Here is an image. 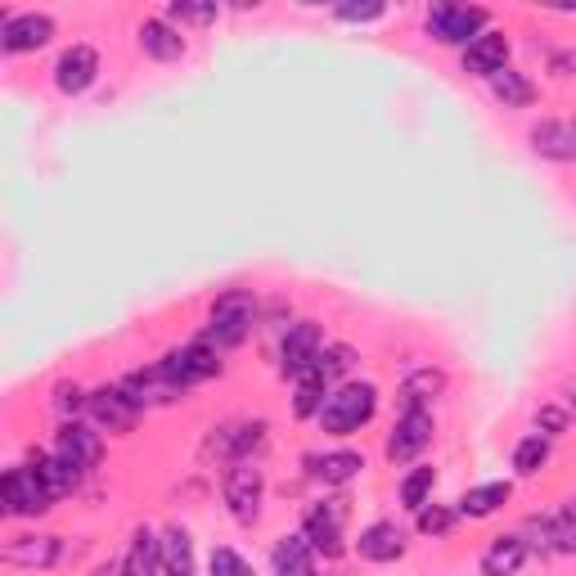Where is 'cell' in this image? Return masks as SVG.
Segmentation results:
<instances>
[{
  "instance_id": "obj_1",
  "label": "cell",
  "mask_w": 576,
  "mask_h": 576,
  "mask_svg": "<svg viewBox=\"0 0 576 576\" xmlns=\"http://www.w3.org/2000/svg\"><path fill=\"white\" fill-rule=\"evenodd\" d=\"M378 410V392H374V383H347V388L339 392H329L324 410H320V423L324 432H339V437H347V432L365 428Z\"/></svg>"
},
{
  "instance_id": "obj_2",
  "label": "cell",
  "mask_w": 576,
  "mask_h": 576,
  "mask_svg": "<svg viewBox=\"0 0 576 576\" xmlns=\"http://www.w3.org/2000/svg\"><path fill=\"white\" fill-rule=\"evenodd\" d=\"M253 333V298L248 293H225L212 302V320H208V333H203V343L225 352V347H239Z\"/></svg>"
},
{
  "instance_id": "obj_3",
  "label": "cell",
  "mask_w": 576,
  "mask_h": 576,
  "mask_svg": "<svg viewBox=\"0 0 576 576\" xmlns=\"http://www.w3.org/2000/svg\"><path fill=\"white\" fill-rule=\"evenodd\" d=\"M221 496H225V509H230V518L234 522H257V513H262V496H266V477H262V468L248 459V464H234L230 473H225V483H221Z\"/></svg>"
},
{
  "instance_id": "obj_4",
  "label": "cell",
  "mask_w": 576,
  "mask_h": 576,
  "mask_svg": "<svg viewBox=\"0 0 576 576\" xmlns=\"http://www.w3.org/2000/svg\"><path fill=\"white\" fill-rule=\"evenodd\" d=\"M163 378L171 383V388H189V383H203V378H217L221 374V361H217V347H208L203 339L199 343H185L176 352H167V361L158 365Z\"/></svg>"
},
{
  "instance_id": "obj_5",
  "label": "cell",
  "mask_w": 576,
  "mask_h": 576,
  "mask_svg": "<svg viewBox=\"0 0 576 576\" xmlns=\"http://www.w3.org/2000/svg\"><path fill=\"white\" fill-rule=\"evenodd\" d=\"M483 27H487V10H477V5H432L428 10V36H437L446 45L477 41Z\"/></svg>"
},
{
  "instance_id": "obj_6",
  "label": "cell",
  "mask_w": 576,
  "mask_h": 576,
  "mask_svg": "<svg viewBox=\"0 0 576 576\" xmlns=\"http://www.w3.org/2000/svg\"><path fill=\"white\" fill-rule=\"evenodd\" d=\"M51 505H55V491L41 483L36 468H10V473H5V513L41 518Z\"/></svg>"
},
{
  "instance_id": "obj_7",
  "label": "cell",
  "mask_w": 576,
  "mask_h": 576,
  "mask_svg": "<svg viewBox=\"0 0 576 576\" xmlns=\"http://www.w3.org/2000/svg\"><path fill=\"white\" fill-rule=\"evenodd\" d=\"M320 352H324L320 324H311V320L293 324V329H288V339H284V347H279V369H284V378H302L307 369H315Z\"/></svg>"
},
{
  "instance_id": "obj_8",
  "label": "cell",
  "mask_w": 576,
  "mask_h": 576,
  "mask_svg": "<svg viewBox=\"0 0 576 576\" xmlns=\"http://www.w3.org/2000/svg\"><path fill=\"white\" fill-rule=\"evenodd\" d=\"M343 505H311L302 518V536L311 541V550H320L324 558L343 554Z\"/></svg>"
},
{
  "instance_id": "obj_9",
  "label": "cell",
  "mask_w": 576,
  "mask_h": 576,
  "mask_svg": "<svg viewBox=\"0 0 576 576\" xmlns=\"http://www.w3.org/2000/svg\"><path fill=\"white\" fill-rule=\"evenodd\" d=\"M428 442H432V414L423 406H410L401 414V423L392 428V437H388V459L392 464H410Z\"/></svg>"
},
{
  "instance_id": "obj_10",
  "label": "cell",
  "mask_w": 576,
  "mask_h": 576,
  "mask_svg": "<svg viewBox=\"0 0 576 576\" xmlns=\"http://www.w3.org/2000/svg\"><path fill=\"white\" fill-rule=\"evenodd\" d=\"M51 36H55V19L51 14H10L5 32H0V51H5V55L41 51Z\"/></svg>"
},
{
  "instance_id": "obj_11",
  "label": "cell",
  "mask_w": 576,
  "mask_h": 576,
  "mask_svg": "<svg viewBox=\"0 0 576 576\" xmlns=\"http://www.w3.org/2000/svg\"><path fill=\"white\" fill-rule=\"evenodd\" d=\"M55 455H59L64 464H73V468L86 473V468L100 464L104 442H100V432L86 428V423H64V428H59V437H55Z\"/></svg>"
},
{
  "instance_id": "obj_12",
  "label": "cell",
  "mask_w": 576,
  "mask_h": 576,
  "mask_svg": "<svg viewBox=\"0 0 576 576\" xmlns=\"http://www.w3.org/2000/svg\"><path fill=\"white\" fill-rule=\"evenodd\" d=\"M86 410H90V419H95V423L109 428V432H131V428H135V419H140V406H135L122 388H100V392H90Z\"/></svg>"
},
{
  "instance_id": "obj_13",
  "label": "cell",
  "mask_w": 576,
  "mask_h": 576,
  "mask_svg": "<svg viewBox=\"0 0 576 576\" xmlns=\"http://www.w3.org/2000/svg\"><path fill=\"white\" fill-rule=\"evenodd\" d=\"M509 68V36L505 32H483L477 41H468L464 51V73H477V77H496Z\"/></svg>"
},
{
  "instance_id": "obj_14",
  "label": "cell",
  "mask_w": 576,
  "mask_h": 576,
  "mask_svg": "<svg viewBox=\"0 0 576 576\" xmlns=\"http://www.w3.org/2000/svg\"><path fill=\"white\" fill-rule=\"evenodd\" d=\"M95 77H100V55H95L90 45H73V51H64L59 64H55V86L64 95H81Z\"/></svg>"
},
{
  "instance_id": "obj_15",
  "label": "cell",
  "mask_w": 576,
  "mask_h": 576,
  "mask_svg": "<svg viewBox=\"0 0 576 576\" xmlns=\"http://www.w3.org/2000/svg\"><path fill=\"white\" fill-rule=\"evenodd\" d=\"M158 572H163V541H154L149 527H140L122 558V576H158Z\"/></svg>"
},
{
  "instance_id": "obj_16",
  "label": "cell",
  "mask_w": 576,
  "mask_h": 576,
  "mask_svg": "<svg viewBox=\"0 0 576 576\" xmlns=\"http://www.w3.org/2000/svg\"><path fill=\"white\" fill-rule=\"evenodd\" d=\"M275 576H315V550L307 536H284L270 554Z\"/></svg>"
},
{
  "instance_id": "obj_17",
  "label": "cell",
  "mask_w": 576,
  "mask_h": 576,
  "mask_svg": "<svg viewBox=\"0 0 576 576\" xmlns=\"http://www.w3.org/2000/svg\"><path fill=\"white\" fill-rule=\"evenodd\" d=\"M266 442V423H230L217 432V451L234 464H248V455Z\"/></svg>"
},
{
  "instance_id": "obj_18",
  "label": "cell",
  "mask_w": 576,
  "mask_h": 576,
  "mask_svg": "<svg viewBox=\"0 0 576 576\" xmlns=\"http://www.w3.org/2000/svg\"><path fill=\"white\" fill-rule=\"evenodd\" d=\"M356 550H361V558H369V563H392V558H401L406 536L397 532L392 522H374V527H365V532H361Z\"/></svg>"
},
{
  "instance_id": "obj_19",
  "label": "cell",
  "mask_w": 576,
  "mask_h": 576,
  "mask_svg": "<svg viewBox=\"0 0 576 576\" xmlns=\"http://www.w3.org/2000/svg\"><path fill=\"white\" fill-rule=\"evenodd\" d=\"M5 563L14 567H55L59 563V541L55 536H19L5 545Z\"/></svg>"
},
{
  "instance_id": "obj_20",
  "label": "cell",
  "mask_w": 576,
  "mask_h": 576,
  "mask_svg": "<svg viewBox=\"0 0 576 576\" xmlns=\"http://www.w3.org/2000/svg\"><path fill=\"white\" fill-rule=\"evenodd\" d=\"M532 149H536L541 158L572 163V158H576V131L563 126V122H541V126H532Z\"/></svg>"
},
{
  "instance_id": "obj_21",
  "label": "cell",
  "mask_w": 576,
  "mask_h": 576,
  "mask_svg": "<svg viewBox=\"0 0 576 576\" xmlns=\"http://www.w3.org/2000/svg\"><path fill=\"white\" fill-rule=\"evenodd\" d=\"M140 51L149 55V59L171 64V59H180V55H185V36H180L176 27H167L163 19H149V23L140 27Z\"/></svg>"
},
{
  "instance_id": "obj_22",
  "label": "cell",
  "mask_w": 576,
  "mask_h": 576,
  "mask_svg": "<svg viewBox=\"0 0 576 576\" xmlns=\"http://www.w3.org/2000/svg\"><path fill=\"white\" fill-rule=\"evenodd\" d=\"M163 576H199L195 572V545L185 527H167L163 536Z\"/></svg>"
},
{
  "instance_id": "obj_23",
  "label": "cell",
  "mask_w": 576,
  "mask_h": 576,
  "mask_svg": "<svg viewBox=\"0 0 576 576\" xmlns=\"http://www.w3.org/2000/svg\"><path fill=\"white\" fill-rule=\"evenodd\" d=\"M522 558H527V541L522 536H500L483 554V576H513L522 567Z\"/></svg>"
},
{
  "instance_id": "obj_24",
  "label": "cell",
  "mask_w": 576,
  "mask_h": 576,
  "mask_svg": "<svg viewBox=\"0 0 576 576\" xmlns=\"http://www.w3.org/2000/svg\"><path fill=\"white\" fill-rule=\"evenodd\" d=\"M509 496H513V487H509V483L473 487V491L459 500V513H464V518H487V513H496L500 505H509Z\"/></svg>"
},
{
  "instance_id": "obj_25",
  "label": "cell",
  "mask_w": 576,
  "mask_h": 576,
  "mask_svg": "<svg viewBox=\"0 0 576 576\" xmlns=\"http://www.w3.org/2000/svg\"><path fill=\"white\" fill-rule=\"evenodd\" d=\"M491 90H496V100H500L505 109H527V104L536 100V86L527 81L522 73H513V68L496 73V77H491Z\"/></svg>"
},
{
  "instance_id": "obj_26",
  "label": "cell",
  "mask_w": 576,
  "mask_h": 576,
  "mask_svg": "<svg viewBox=\"0 0 576 576\" xmlns=\"http://www.w3.org/2000/svg\"><path fill=\"white\" fill-rule=\"evenodd\" d=\"M442 388H446V374L432 369V365H419V369H410L401 392H406V406H423V401H437Z\"/></svg>"
},
{
  "instance_id": "obj_27",
  "label": "cell",
  "mask_w": 576,
  "mask_h": 576,
  "mask_svg": "<svg viewBox=\"0 0 576 576\" xmlns=\"http://www.w3.org/2000/svg\"><path fill=\"white\" fill-rule=\"evenodd\" d=\"M324 401H329V378H324L320 369H307V374L298 378V401H293V414H298V419H311V414H320V410H324Z\"/></svg>"
},
{
  "instance_id": "obj_28",
  "label": "cell",
  "mask_w": 576,
  "mask_h": 576,
  "mask_svg": "<svg viewBox=\"0 0 576 576\" xmlns=\"http://www.w3.org/2000/svg\"><path fill=\"white\" fill-rule=\"evenodd\" d=\"M36 473H41V483L51 487L55 496H68V491H77V483H81V468H73V464H64L59 455H41L36 464H32Z\"/></svg>"
},
{
  "instance_id": "obj_29",
  "label": "cell",
  "mask_w": 576,
  "mask_h": 576,
  "mask_svg": "<svg viewBox=\"0 0 576 576\" xmlns=\"http://www.w3.org/2000/svg\"><path fill=\"white\" fill-rule=\"evenodd\" d=\"M361 468H365V464H361V455H356V451H333V455L315 459V473L324 477L329 487H343V483H352V477H356Z\"/></svg>"
},
{
  "instance_id": "obj_30",
  "label": "cell",
  "mask_w": 576,
  "mask_h": 576,
  "mask_svg": "<svg viewBox=\"0 0 576 576\" xmlns=\"http://www.w3.org/2000/svg\"><path fill=\"white\" fill-rule=\"evenodd\" d=\"M545 459H550V442L541 437H527V442H518V451H513V468L522 473V477H532V473H541L545 468Z\"/></svg>"
},
{
  "instance_id": "obj_31",
  "label": "cell",
  "mask_w": 576,
  "mask_h": 576,
  "mask_svg": "<svg viewBox=\"0 0 576 576\" xmlns=\"http://www.w3.org/2000/svg\"><path fill=\"white\" fill-rule=\"evenodd\" d=\"M550 541H554V554H576V509L572 505H563L550 518Z\"/></svg>"
},
{
  "instance_id": "obj_32",
  "label": "cell",
  "mask_w": 576,
  "mask_h": 576,
  "mask_svg": "<svg viewBox=\"0 0 576 576\" xmlns=\"http://www.w3.org/2000/svg\"><path fill=\"white\" fill-rule=\"evenodd\" d=\"M432 483H437V473H432V468H414L406 483H401V505L419 513V509L428 505V496H432Z\"/></svg>"
},
{
  "instance_id": "obj_33",
  "label": "cell",
  "mask_w": 576,
  "mask_h": 576,
  "mask_svg": "<svg viewBox=\"0 0 576 576\" xmlns=\"http://www.w3.org/2000/svg\"><path fill=\"white\" fill-rule=\"evenodd\" d=\"M356 365V352L347 347V343H333V347H324L320 352V361H315V369L324 374V378H339V374H347Z\"/></svg>"
},
{
  "instance_id": "obj_34",
  "label": "cell",
  "mask_w": 576,
  "mask_h": 576,
  "mask_svg": "<svg viewBox=\"0 0 576 576\" xmlns=\"http://www.w3.org/2000/svg\"><path fill=\"white\" fill-rule=\"evenodd\" d=\"M451 522H455V509H446V505H423L419 509V532L423 536H442V532H451Z\"/></svg>"
},
{
  "instance_id": "obj_35",
  "label": "cell",
  "mask_w": 576,
  "mask_h": 576,
  "mask_svg": "<svg viewBox=\"0 0 576 576\" xmlns=\"http://www.w3.org/2000/svg\"><path fill=\"white\" fill-rule=\"evenodd\" d=\"M212 576H257V572L248 558H239L234 550L221 545V550H212Z\"/></svg>"
},
{
  "instance_id": "obj_36",
  "label": "cell",
  "mask_w": 576,
  "mask_h": 576,
  "mask_svg": "<svg viewBox=\"0 0 576 576\" xmlns=\"http://www.w3.org/2000/svg\"><path fill=\"white\" fill-rule=\"evenodd\" d=\"M167 14L180 19V23H212V19H217V5H185V0H176Z\"/></svg>"
},
{
  "instance_id": "obj_37",
  "label": "cell",
  "mask_w": 576,
  "mask_h": 576,
  "mask_svg": "<svg viewBox=\"0 0 576 576\" xmlns=\"http://www.w3.org/2000/svg\"><path fill=\"white\" fill-rule=\"evenodd\" d=\"M339 19L343 23H374V19H383V5L378 0H369V5H339Z\"/></svg>"
},
{
  "instance_id": "obj_38",
  "label": "cell",
  "mask_w": 576,
  "mask_h": 576,
  "mask_svg": "<svg viewBox=\"0 0 576 576\" xmlns=\"http://www.w3.org/2000/svg\"><path fill=\"white\" fill-rule=\"evenodd\" d=\"M527 536H536V541H532V550L554 554V541H550V518H532V522H527Z\"/></svg>"
},
{
  "instance_id": "obj_39",
  "label": "cell",
  "mask_w": 576,
  "mask_h": 576,
  "mask_svg": "<svg viewBox=\"0 0 576 576\" xmlns=\"http://www.w3.org/2000/svg\"><path fill=\"white\" fill-rule=\"evenodd\" d=\"M86 401H90V397H81V388H68V383H64V388H59V401H55V406H59L64 414H68V410L77 414V410H81Z\"/></svg>"
},
{
  "instance_id": "obj_40",
  "label": "cell",
  "mask_w": 576,
  "mask_h": 576,
  "mask_svg": "<svg viewBox=\"0 0 576 576\" xmlns=\"http://www.w3.org/2000/svg\"><path fill=\"white\" fill-rule=\"evenodd\" d=\"M536 423H541L545 432H563V428H567V414H563V410H554V406H545V410L536 414Z\"/></svg>"
},
{
  "instance_id": "obj_41",
  "label": "cell",
  "mask_w": 576,
  "mask_h": 576,
  "mask_svg": "<svg viewBox=\"0 0 576 576\" xmlns=\"http://www.w3.org/2000/svg\"><path fill=\"white\" fill-rule=\"evenodd\" d=\"M90 576H122V572H113V567H95Z\"/></svg>"
},
{
  "instance_id": "obj_42",
  "label": "cell",
  "mask_w": 576,
  "mask_h": 576,
  "mask_svg": "<svg viewBox=\"0 0 576 576\" xmlns=\"http://www.w3.org/2000/svg\"><path fill=\"white\" fill-rule=\"evenodd\" d=\"M567 505H572V509H576V496H572V500H567Z\"/></svg>"
},
{
  "instance_id": "obj_43",
  "label": "cell",
  "mask_w": 576,
  "mask_h": 576,
  "mask_svg": "<svg viewBox=\"0 0 576 576\" xmlns=\"http://www.w3.org/2000/svg\"><path fill=\"white\" fill-rule=\"evenodd\" d=\"M572 410H576V397H572Z\"/></svg>"
},
{
  "instance_id": "obj_44",
  "label": "cell",
  "mask_w": 576,
  "mask_h": 576,
  "mask_svg": "<svg viewBox=\"0 0 576 576\" xmlns=\"http://www.w3.org/2000/svg\"><path fill=\"white\" fill-rule=\"evenodd\" d=\"M572 131H576V122H572Z\"/></svg>"
}]
</instances>
